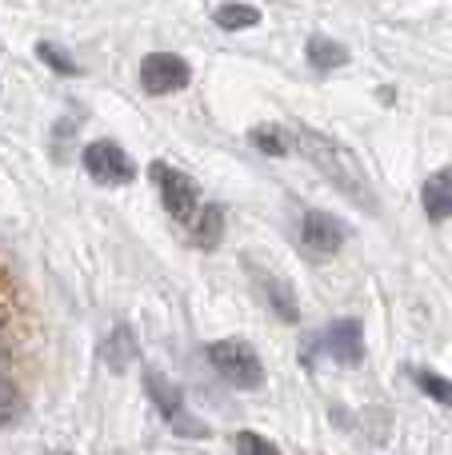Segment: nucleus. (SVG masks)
Segmentation results:
<instances>
[{"instance_id": "423d86ee", "label": "nucleus", "mask_w": 452, "mask_h": 455, "mask_svg": "<svg viewBox=\"0 0 452 455\" xmlns=\"http://www.w3.org/2000/svg\"><path fill=\"white\" fill-rule=\"evenodd\" d=\"M192 80V68L176 52H149L141 60V88L149 96H173Z\"/></svg>"}, {"instance_id": "39448f33", "label": "nucleus", "mask_w": 452, "mask_h": 455, "mask_svg": "<svg viewBox=\"0 0 452 455\" xmlns=\"http://www.w3.org/2000/svg\"><path fill=\"white\" fill-rule=\"evenodd\" d=\"M312 355H328V360L357 368L365 363V323L360 320H333L312 344Z\"/></svg>"}, {"instance_id": "4468645a", "label": "nucleus", "mask_w": 452, "mask_h": 455, "mask_svg": "<svg viewBox=\"0 0 452 455\" xmlns=\"http://www.w3.org/2000/svg\"><path fill=\"white\" fill-rule=\"evenodd\" d=\"M192 235H197L200 248H216L224 235V208H216V204L197 208V216H192Z\"/></svg>"}, {"instance_id": "f8f14e48", "label": "nucleus", "mask_w": 452, "mask_h": 455, "mask_svg": "<svg viewBox=\"0 0 452 455\" xmlns=\"http://www.w3.org/2000/svg\"><path fill=\"white\" fill-rule=\"evenodd\" d=\"M304 56H309V64L317 72H336V68H344V64H349V48L336 44L333 36H309Z\"/></svg>"}, {"instance_id": "1a4fd4ad", "label": "nucleus", "mask_w": 452, "mask_h": 455, "mask_svg": "<svg viewBox=\"0 0 452 455\" xmlns=\"http://www.w3.org/2000/svg\"><path fill=\"white\" fill-rule=\"evenodd\" d=\"M253 280H256V288H261L264 304H269L272 312L280 315V320H285V323H296V320H301V304H296V291L288 288L285 280H277L269 267H256V264H253Z\"/></svg>"}, {"instance_id": "a211bd4d", "label": "nucleus", "mask_w": 452, "mask_h": 455, "mask_svg": "<svg viewBox=\"0 0 452 455\" xmlns=\"http://www.w3.org/2000/svg\"><path fill=\"white\" fill-rule=\"evenodd\" d=\"M36 56H40V60H44L52 72H61V76H69V72H77V60H72V56H64L61 48H56V44H48V40H40V44H36Z\"/></svg>"}, {"instance_id": "9b49d317", "label": "nucleus", "mask_w": 452, "mask_h": 455, "mask_svg": "<svg viewBox=\"0 0 452 455\" xmlns=\"http://www.w3.org/2000/svg\"><path fill=\"white\" fill-rule=\"evenodd\" d=\"M101 355H104V363H109L112 371H125L128 363L141 355V347H136V336H133V328L128 323H117V328L104 336V344H101Z\"/></svg>"}, {"instance_id": "2eb2a0df", "label": "nucleus", "mask_w": 452, "mask_h": 455, "mask_svg": "<svg viewBox=\"0 0 452 455\" xmlns=\"http://www.w3.org/2000/svg\"><path fill=\"white\" fill-rule=\"evenodd\" d=\"M213 20H216V28H224V32H240V28H256L261 12H256L253 4H221Z\"/></svg>"}, {"instance_id": "7ed1b4c3", "label": "nucleus", "mask_w": 452, "mask_h": 455, "mask_svg": "<svg viewBox=\"0 0 452 455\" xmlns=\"http://www.w3.org/2000/svg\"><path fill=\"white\" fill-rule=\"evenodd\" d=\"M208 363L216 368V376L224 384L240 387V392H253V387L264 384V363L245 339H216V344H208Z\"/></svg>"}, {"instance_id": "dca6fc26", "label": "nucleus", "mask_w": 452, "mask_h": 455, "mask_svg": "<svg viewBox=\"0 0 452 455\" xmlns=\"http://www.w3.org/2000/svg\"><path fill=\"white\" fill-rule=\"evenodd\" d=\"M413 379H416V387H421L429 400H437V403H445V408H452V379L437 376V371H429V368H413Z\"/></svg>"}, {"instance_id": "f03ea898", "label": "nucleus", "mask_w": 452, "mask_h": 455, "mask_svg": "<svg viewBox=\"0 0 452 455\" xmlns=\"http://www.w3.org/2000/svg\"><path fill=\"white\" fill-rule=\"evenodd\" d=\"M144 392H149L152 408L160 411V419H165L176 435H189V440H205L208 435V424H200V419L189 411L184 392L168 376H160L157 368H144Z\"/></svg>"}, {"instance_id": "9d476101", "label": "nucleus", "mask_w": 452, "mask_h": 455, "mask_svg": "<svg viewBox=\"0 0 452 455\" xmlns=\"http://www.w3.org/2000/svg\"><path fill=\"white\" fill-rule=\"evenodd\" d=\"M421 204H424V216H429L432 224H440V220L452 216V164L440 168V172H432L429 180H424Z\"/></svg>"}, {"instance_id": "0eeeda50", "label": "nucleus", "mask_w": 452, "mask_h": 455, "mask_svg": "<svg viewBox=\"0 0 452 455\" xmlns=\"http://www.w3.org/2000/svg\"><path fill=\"white\" fill-rule=\"evenodd\" d=\"M80 164L93 176L96 184H128L136 176L133 160L125 156V148L112 140H93L85 152H80Z\"/></svg>"}, {"instance_id": "f3484780", "label": "nucleus", "mask_w": 452, "mask_h": 455, "mask_svg": "<svg viewBox=\"0 0 452 455\" xmlns=\"http://www.w3.org/2000/svg\"><path fill=\"white\" fill-rule=\"evenodd\" d=\"M20 411H24V403H20V392H16V384L0 376V427H8L12 419H20Z\"/></svg>"}, {"instance_id": "20e7f679", "label": "nucleus", "mask_w": 452, "mask_h": 455, "mask_svg": "<svg viewBox=\"0 0 452 455\" xmlns=\"http://www.w3.org/2000/svg\"><path fill=\"white\" fill-rule=\"evenodd\" d=\"M149 176H152V184L160 188V200H165L168 216L181 220V224H192V216H197V208H200L197 184H192L184 172H176L173 164H165V160H157V164L149 168Z\"/></svg>"}, {"instance_id": "6ab92c4d", "label": "nucleus", "mask_w": 452, "mask_h": 455, "mask_svg": "<svg viewBox=\"0 0 452 455\" xmlns=\"http://www.w3.org/2000/svg\"><path fill=\"white\" fill-rule=\"evenodd\" d=\"M237 451H248V455H277V443L261 440L256 432H240V435H237Z\"/></svg>"}, {"instance_id": "6e6552de", "label": "nucleus", "mask_w": 452, "mask_h": 455, "mask_svg": "<svg viewBox=\"0 0 452 455\" xmlns=\"http://www.w3.org/2000/svg\"><path fill=\"white\" fill-rule=\"evenodd\" d=\"M344 240H349V228L336 220V216L317 212V208L301 216V243L312 256H336L344 248Z\"/></svg>"}, {"instance_id": "f257e3e1", "label": "nucleus", "mask_w": 452, "mask_h": 455, "mask_svg": "<svg viewBox=\"0 0 452 455\" xmlns=\"http://www.w3.org/2000/svg\"><path fill=\"white\" fill-rule=\"evenodd\" d=\"M296 148H301L304 156H309L312 164H317L320 172L328 176V184H333L336 192H344V196H349L357 208H365V212H376L373 184H368L360 160L352 156L344 144L328 140L325 132H312V128H296Z\"/></svg>"}, {"instance_id": "ddd939ff", "label": "nucleus", "mask_w": 452, "mask_h": 455, "mask_svg": "<svg viewBox=\"0 0 452 455\" xmlns=\"http://www.w3.org/2000/svg\"><path fill=\"white\" fill-rule=\"evenodd\" d=\"M248 144L256 152H264V156H288L296 148V132H285L280 124H256L248 132Z\"/></svg>"}]
</instances>
